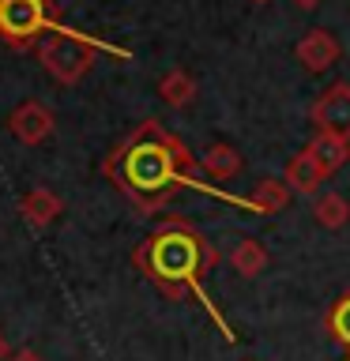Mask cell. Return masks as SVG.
Segmentation results:
<instances>
[{"label":"cell","mask_w":350,"mask_h":361,"mask_svg":"<svg viewBox=\"0 0 350 361\" xmlns=\"http://www.w3.org/2000/svg\"><path fill=\"white\" fill-rule=\"evenodd\" d=\"M200 169L211 180H230L241 173V151H234L230 143H211L207 151L200 154Z\"/></svg>","instance_id":"cell-11"},{"label":"cell","mask_w":350,"mask_h":361,"mask_svg":"<svg viewBox=\"0 0 350 361\" xmlns=\"http://www.w3.org/2000/svg\"><path fill=\"white\" fill-rule=\"evenodd\" d=\"M324 331L332 335V343L350 350V290H343L332 301V309L324 312Z\"/></svg>","instance_id":"cell-16"},{"label":"cell","mask_w":350,"mask_h":361,"mask_svg":"<svg viewBox=\"0 0 350 361\" xmlns=\"http://www.w3.org/2000/svg\"><path fill=\"white\" fill-rule=\"evenodd\" d=\"M8 357H11V346H8V338L0 335V361H8Z\"/></svg>","instance_id":"cell-19"},{"label":"cell","mask_w":350,"mask_h":361,"mask_svg":"<svg viewBox=\"0 0 350 361\" xmlns=\"http://www.w3.org/2000/svg\"><path fill=\"white\" fill-rule=\"evenodd\" d=\"M253 4H267V0H253Z\"/></svg>","instance_id":"cell-20"},{"label":"cell","mask_w":350,"mask_h":361,"mask_svg":"<svg viewBox=\"0 0 350 361\" xmlns=\"http://www.w3.org/2000/svg\"><path fill=\"white\" fill-rule=\"evenodd\" d=\"M309 117L316 124V132H332V135L350 140V83H332L313 102Z\"/></svg>","instance_id":"cell-6"},{"label":"cell","mask_w":350,"mask_h":361,"mask_svg":"<svg viewBox=\"0 0 350 361\" xmlns=\"http://www.w3.org/2000/svg\"><path fill=\"white\" fill-rule=\"evenodd\" d=\"M132 259H135V267H140L143 275L166 293V298L181 301V298L192 293L196 301H203L211 309V301L203 298V279L211 275V267H215L219 256H215L207 237H203L196 226H188L185 219H166L147 241L135 245ZM211 316L226 327L222 312L211 309ZM226 335L234 338V331H226Z\"/></svg>","instance_id":"cell-2"},{"label":"cell","mask_w":350,"mask_h":361,"mask_svg":"<svg viewBox=\"0 0 350 361\" xmlns=\"http://www.w3.org/2000/svg\"><path fill=\"white\" fill-rule=\"evenodd\" d=\"M294 56L301 61L305 72L320 75V72H327V68L339 61V56H343V45H339V38L332 30L316 27V30H309L298 45H294Z\"/></svg>","instance_id":"cell-7"},{"label":"cell","mask_w":350,"mask_h":361,"mask_svg":"<svg viewBox=\"0 0 350 361\" xmlns=\"http://www.w3.org/2000/svg\"><path fill=\"white\" fill-rule=\"evenodd\" d=\"M294 4H298L301 11H313V8H320V4H324V0H294Z\"/></svg>","instance_id":"cell-18"},{"label":"cell","mask_w":350,"mask_h":361,"mask_svg":"<svg viewBox=\"0 0 350 361\" xmlns=\"http://www.w3.org/2000/svg\"><path fill=\"white\" fill-rule=\"evenodd\" d=\"M282 180L294 188V196H313V192L327 180V173H324V166L316 162L309 151H301V154H294L286 162V177Z\"/></svg>","instance_id":"cell-9"},{"label":"cell","mask_w":350,"mask_h":361,"mask_svg":"<svg viewBox=\"0 0 350 361\" xmlns=\"http://www.w3.org/2000/svg\"><path fill=\"white\" fill-rule=\"evenodd\" d=\"M8 361H42V354H38V350H30V346H23V350H16Z\"/></svg>","instance_id":"cell-17"},{"label":"cell","mask_w":350,"mask_h":361,"mask_svg":"<svg viewBox=\"0 0 350 361\" xmlns=\"http://www.w3.org/2000/svg\"><path fill=\"white\" fill-rule=\"evenodd\" d=\"M305 151H309L316 162L324 166V173L332 177L335 169L350 158V140H343V135H332V132H316V135H313V143L305 147Z\"/></svg>","instance_id":"cell-12"},{"label":"cell","mask_w":350,"mask_h":361,"mask_svg":"<svg viewBox=\"0 0 350 361\" xmlns=\"http://www.w3.org/2000/svg\"><path fill=\"white\" fill-rule=\"evenodd\" d=\"M245 361H253V357H245Z\"/></svg>","instance_id":"cell-22"},{"label":"cell","mask_w":350,"mask_h":361,"mask_svg":"<svg viewBox=\"0 0 350 361\" xmlns=\"http://www.w3.org/2000/svg\"><path fill=\"white\" fill-rule=\"evenodd\" d=\"M158 98L174 109H185V106H192V98H196V79H192L185 68H169V72L158 79Z\"/></svg>","instance_id":"cell-14"},{"label":"cell","mask_w":350,"mask_h":361,"mask_svg":"<svg viewBox=\"0 0 350 361\" xmlns=\"http://www.w3.org/2000/svg\"><path fill=\"white\" fill-rule=\"evenodd\" d=\"M56 27L61 23L49 0H0V42L11 49H30Z\"/></svg>","instance_id":"cell-4"},{"label":"cell","mask_w":350,"mask_h":361,"mask_svg":"<svg viewBox=\"0 0 350 361\" xmlns=\"http://www.w3.org/2000/svg\"><path fill=\"white\" fill-rule=\"evenodd\" d=\"M313 219L324 226V230H343L350 222V200L343 192H324V196H316L313 203Z\"/></svg>","instance_id":"cell-15"},{"label":"cell","mask_w":350,"mask_h":361,"mask_svg":"<svg viewBox=\"0 0 350 361\" xmlns=\"http://www.w3.org/2000/svg\"><path fill=\"white\" fill-rule=\"evenodd\" d=\"M95 53H98L95 38H87V34H79V30H68V27H56V30H49L38 42L42 68L56 79V83H64V87L79 83V79L90 72Z\"/></svg>","instance_id":"cell-3"},{"label":"cell","mask_w":350,"mask_h":361,"mask_svg":"<svg viewBox=\"0 0 350 361\" xmlns=\"http://www.w3.org/2000/svg\"><path fill=\"white\" fill-rule=\"evenodd\" d=\"M102 173L124 200H132L143 214L162 211L181 188L200 185V162L166 124L143 121L132 135L113 147L102 162Z\"/></svg>","instance_id":"cell-1"},{"label":"cell","mask_w":350,"mask_h":361,"mask_svg":"<svg viewBox=\"0 0 350 361\" xmlns=\"http://www.w3.org/2000/svg\"><path fill=\"white\" fill-rule=\"evenodd\" d=\"M8 132L16 135L19 143H27V147H38V143H45L53 135V128H56V121H53V109L45 106V102H23V106H16L8 113Z\"/></svg>","instance_id":"cell-5"},{"label":"cell","mask_w":350,"mask_h":361,"mask_svg":"<svg viewBox=\"0 0 350 361\" xmlns=\"http://www.w3.org/2000/svg\"><path fill=\"white\" fill-rule=\"evenodd\" d=\"M230 264L241 279H256L267 271V248L256 241V237H237L234 252H230Z\"/></svg>","instance_id":"cell-13"},{"label":"cell","mask_w":350,"mask_h":361,"mask_svg":"<svg viewBox=\"0 0 350 361\" xmlns=\"http://www.w3.org/2000/svg\"><path fill=\"white\" fill-rule=\"evenodd\" d=\"M346 361H350V350H346Z\"/></svg>","instance_id":"cell-21"},{"label":"cell","mask_w":350,"mask_h":361,"mask_svg":"<svg viewBox=\"0 0 350 361\" xmlns=\"http://www.w3.org/2000/svg\"><path fill=\"white\" fill-rule=\"evenodd\" d=\"M19 211H23V219H27L34 230H45V226H53L56 219H61L64 203H61V196H56L53 188H30L27 196L19 200Z\"/></svg>","instance_id":"cell-8"},{"label":"cell","mask_w":350,"mask_h":361,"mask_svg":"<svg viewBox=\"0 0 350 361\" xmlns=\"http://www.w3.org/2000/svg\"><path fill=\"white\" fill-rule=\"evenodd\" d=\"M290 200H294V188L286 185V180L264 177V180H256L253 196H248L245 203H248V207H256L260 214H279V211L290 207Z\"/></svg>","instance_id":"cell-10"}]
</instances>
